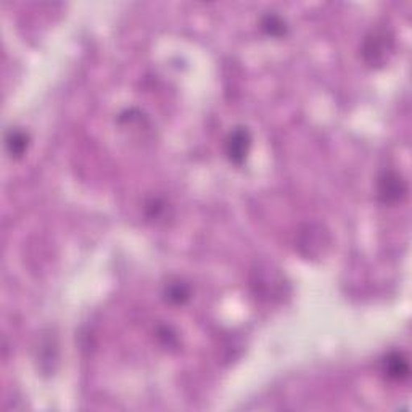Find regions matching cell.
Here are the masks:
<instances>
[{
    "mask_svg": "<svg viewBox=\"0 0 412 412\" xmlns=\"http://www.w3.org/2000/svg\"><path fill=\"white\" fill-rule=\"evenodd\" d=\"M166 300L171 302L172 304H182L186 303L188 298H191V288L186 283H182L181 281L171 282L168 287H166Z\"/></svg>",
    "mask_w": 412,
    "mask_h": 412,
    "instance_id": "6",
    "label": "cell"
},
{
    "mask_svg": "<svg viewBox=\"0 0 412 412\" xmlns=\"http://www.w3.org/2000/svg\"><path fill=\"white\" fill-rule=\"evenodd\" d=\"M5 142H7V148L8 152L12 153V157H21V155L26 152L27 143H30V137H27V134L23 131L12 129L7 134Z\"/></svg>",
    "mask_w": 412,
    "mask_h": 412,
    "instance_id": "5",
    "label": "cell"
},
{
    "mask_svg": "<svg viewBox=\"0 0 412 412\" xmlns=\"http://www.w3.org/2000/svg\"><path fill=\"white\" fill-rule=\"evenodd\" d=\"M393 52V36L387 30H375L364 39L363 57L369 65H383Z\"/></svg>",
    "mask_w": 412,
    "mask_h": 412,
    "instance_id": "1",
    "label": "cell"
},
{
    "mask_svg": "<svg viewBox=\"0 0 412 412\" xmlns=\"http://www.w3.org/2000/svg\"><path fill=\"white\" fill-rule=\"evenodd\" d=\"M383 374L393 382H403L409 377V363L401 353H390L383 359Z\"/></svg>",
    "mask_w": 412,
    "mask_h": 412,
    "instance_id": "4",
    "label": "cell"
},
{
    "mask_svg": "<svg viewBox=\"0 0 412 412\" xmlns=\"http://www.w3.org/2000/svg\"><path fill=\"white\" fill-rule=\"evenodd\" d=\"M408 192L403 176L394 171H385L378 177V197L383 203H397Z\"/></svg>",
    "mask_w": 412,
    "mask_h": 412,
    "instance_id": "3",
    "label": "cell"
},
{
    "mask_svg": "<svg viewBox=\"0 0 412 412\" xmlns=\"http://www.w3.org/2000/svg\"><path fill=\"white\" fill-rule=\"evenodd\" d=\"M252 150V134L247 127H236L226 139V155L231 163L242 166Z\"/></svg>",
    "mask_w": 412,
    "mask_h": 412,
    "instance_id": "2",
    "label": "cell"
},
{
    "mask_svg": "<svg viewBox=\"0 0 412 412\" xmlns=\"http://www.w3.org/2000/svg\"><path fill=\"white\" fill-rule=\"evenodd\" d=\"M263 27L267 31V34L274 36V37H279L282 34H285V23H283V20L281 16L277 15H267L266 18L263 20Z\"/></svg>",
    "mask_w": 412,
    "mask_h": 412,
    "instance_id": "7",
    "label": "cell"
}]
</instances>
